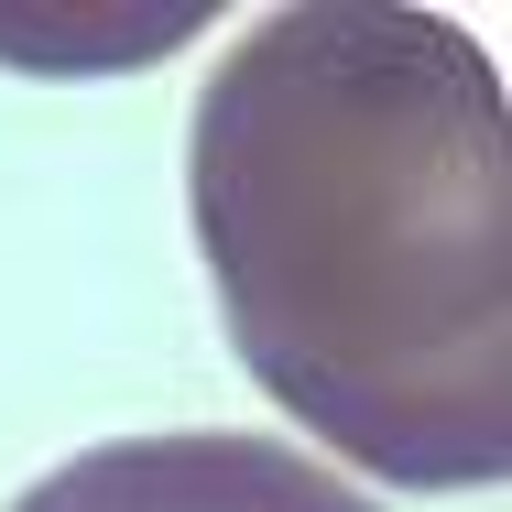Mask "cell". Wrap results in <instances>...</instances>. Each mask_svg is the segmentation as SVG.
<instances>
[{"label":"cell","mask_w":512,"mask_h":512,"mask_svg":"<svg viewBox=\"0 0 512 512\" xmlns=\"http://www.w3.org/2000/svg\"><path fill=\"white\" fill-rule=\"evenodd\" d=\"M186 207L229 349L306 436L404 491L512 469V120L458 22H251L197 99Z\"/></svg>","instance_id":"6da1fadb"},{"label":"cell","mask_w":512,"mask_h":512,"mask_svg":"<svg viewBox=\"0 0 512 512\" xmlns=\"http://www.w3.org/2000/svg\"><path fill=\"white\" fill-rule=\"evenodd\" d=\"M11 512H382L371 491L327 480L284 436H120L66 458L55 480H33Z\"/></svg>","instance_id":"7a4b0ae2"}]
</instances>
